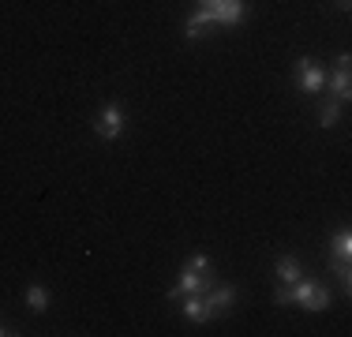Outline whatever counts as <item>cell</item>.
I'll list each match as a JSON object with an SVG mask.
<instances>
[{
  "label": "cell",
  "instance_id": "6da1fadb",
  "mask_svg": "<svg viewBox=\"0 0 352 337\" xmlns=\"http://www.w3.org/2000/svg\"><path fill=\"white\" fill-rule=\"evenodd\" d=\"M274 303H300L304 311H326L330 307V292L318 281L300 277V281H292V285H285V289L274 292Z\"/></svg>",
  "mask_w": 352,
  "mask_h": 337
},
{
  "label": "cell",
  "instance_id": "5bb4252c",
  "mask_svg": "<svg viewBox=\"0 0 352 337\" xmlns=\"http://www.w3.org/2000/svg\"><path fill=\"white\" fill-rule=\"evenodd\" d=\"M184 270H195V274H210V255L206 251H199V255H191L188 259V266Z\"/></svg>",
  "mask_w": 352,
  "mask_h": 337
},
{
  "label": "cell",
  "instance_id": "2e32d148",
  "mask_svg": "<svg viewBox=\"0 0 352 337\" xmlns=\"http://www.w3.org/2000/svg\"><path fill=\"white\" fill-rule=\"evenodd\" d=\"M338 4H341V8H349V0H338Z\"/></svg>",
  "mask_w": 352,
  "mask_h": 337
},
{
  "label": "cell",
  "instance_id": "9a60e30c",
  "mask_svg": "<svg viewBox=\"0 0 352 337\" xmlns=\"http://www.w3.org/2000/svg\"><path fill=\"white\" fill-rule=\"evenodd\" d=\"M214 4H221V0H203V8H214Z\"/></svg>",
  "mask_w": 352,
  "mask_h": 337
},
{
  "label": "cell",
  "instance_id": "8992f818",
  "mask_svg": "<svg viewBox=\"0 0 352 337\" xmlns=\"http://www.w3.org/2000/svg\"><path fill=\"white\" fill-rule=\"evenodd\" d=\"M210 15H214V23H240L248 15V8H244V0H221V4H214L210 8Z\"/></svg>",
  "mask_w": 352,
  "mask_h": 337
},
{
  "label": "cell",
  "instance_id": "ba28073f",
  "mask_svg": "<svg viewBox=\"0 0 352 337\" xmlns=\"http://www.w3.org/2000/svg\"><path fill=\"white\" fill-rule=\"evenodd\" d=\"M184 315H188L191 323H210V307H206L203 292H188V300H184Z\"/></svg>",
  "mask_w": 352,
  "mask_h": 337
},
{
  "label": "cell",
  "instance_id": "e0dca14e",
  "mask_svg": "<svg viewBox=\"0 0 352 337\" xmlns=\"http://www.w3.org/2000/svg\"><path fill=\"white\" fill-rule=\"evenodd\" d=\"M0 334H12V330H4V326H0Z\"/></svg>",
  "mask_w": 352,
  "mask_h": 337
},
{
  "label": "cell",
  "instance_id": "30bf717a",
  "mask_svg": "<svg viewBox=\"0 0 352 337\" xmlns=\"http://www.w3.org/2000/svg\"><path fill=\"white\" fill-rule=\"evenodd\" d=\"M278 277H281L285 285H292V281H300L304 274H300V263H296V259L285 255V259H278Z\"/></svg>",
  "mask_w": 352,
  "mask_h": 337
},
{
  "label": "cell",
  "instance_id": "7c38bea8",
  "mask_svg": "<svg viewBox=\"0 0 352 337\" xmlns=\"http://www.w3.org/2000/svg\"><path fill=\"white\" fill-rule=\"evenodd\" d=\"M333 255H338V263H349V255H352V232L349 229H341L333 236Z\"/></svg>",
  "mask_w": 352,
  "mask_h": 337
},
{
  "label": "cell",
  "instance_id": "8fae6325",
  "mask_svg": "<svg viewBox=\"0 0 352 337\" xmlns=\"http://www.w3.org/2000/svg\"><path fill=\"white\" fill-rule=\"evenodd\" d=\"M206 27H214V15H210V8H203V12H195L188 19V38H199Z\"/></svg>",
  "mask_w": 352,
  "mask_h": 337
},
{
  "label": "cell",
  "instance_id": "5b68a950",
  "mask_svg": "<svg viewBox=\"0 0 352 337\" xmlns=\"http://www.w3.org/2000/svg\"><path fill=\"white\" fill-rule=\"evenodd\" d=\"M206 307H210V318L225 315V311H232V303H236V289L232 285H217V289H206L203 292Z\"/></svg>",
  "mask_w": 352,
  "mask_h": 337
},
{
  "label": "cell",
  "instance_id": "3957f363",
  "mask_svg": "<svg viewBox=\"0 0 352 337\" xmlns=\"http://www.w3.org/2000/svg\"><path fill=\"white\" fill-rule=\"evenodd\" d=\"M296 79H300V90H304V94H318V90L326 87V72L311 61V56H300Z\"/></svg>",
  "mask_w": 352,
  "mask_h": 337
},
{
  "label": "cell",
  "instance_id": "52a82bcc",
  "mask_svg": "<svg viewBox=\"0 0 352 337\" xmlns=\"http://www.w3.org/2000/svg\"><path fill=\"white\" fill-rule=\"evenodd\" d=\"M349 64H352V56H349V53H341L338 72H333V79H330L333 98H338V101H349Z\"/></svg>",
  "mask_w": 352,
  "mask_h": 337
},
{
  "label": "cell",
  "instance_id": "7a4b0ae2",
  "mask_svg": "<svg viewBox=\"0 0 352 337\" xmlns=\"http://www.w3.org/2000/svg\"><path fill=\"white\" fill-rule=\"evenodd\" d=\"M214 285V270L210 274H195V270H184L180 274V281L169 289V300H180V296H188V292H206Z\"/></svg>",
  "mask_w": 352,
  "mask_h": 337
},
{
  "label": "cell",
  "instance_id": "4fadbf2b",
  "mask_svg": "<svg viewBox=\"0 0 352 337\" xmlns=\"http://www.w3.org/2000/svg\"><path fill=\"white\" fill-rule=\"evenodd\" d=\"M27 303H30V311H45L49 307V292L41 289V285H30V289H27Z\"/></svg>",
  "mask_w": 352,
  "mask_h": 337
},
{
  "label": "cell",
  "instance_id": "9c48e42d",
  "mask_svg": "<svg viewBox=\"0 0 352 337\" xmlns=\"http://www.w3.org/2000/svg\"><path fill=\"white\" fill-rule=\"evenodd\" d=\"M338 120H341V101L338 98L322 101V109H318V124H322V128H333Z\"/></svg>",
  "mask_w": 352,
  "mask_h": 337
},
{
  "label": "cell",
  "instance_id": "277c9868",
  "mask_svg": "<svg viewBox=\"0 0 352 337\" xmlns=\"http://www.w3.org/2000/svg\"><path fill=\"white\" fill-rule=\"evenodd\" d=\"M94 128H98V135H102V139H120V131H124V109L116 105V101H113V105H105Z\"/></svg>",
  "mask_w": 352,
  "mask_h": 337
}]
</instances>
